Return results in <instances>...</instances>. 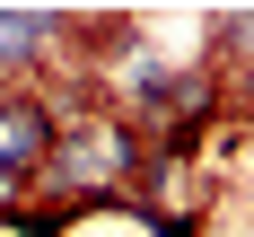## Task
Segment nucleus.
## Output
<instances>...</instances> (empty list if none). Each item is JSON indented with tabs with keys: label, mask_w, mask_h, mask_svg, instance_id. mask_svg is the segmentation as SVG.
<instances>
[{
	"label": "nucleus",
	"mask_w": 254,
	"mask_h": 237,
	"mask_svg": "<svg viewBox=\"0 0 254 237\" xmlns=\"http://www.w3.org/2000/svg\"><path fill=\"white\" fill-rule=\"evenodd\" d=\"M44 167H62L70 184H114V176H131V132L123 123H53Z\"/></svg>",
	"instance_id": "obj_1"
},
{
	"label": "nucleus",
	"mask_w": 254,
	"mask_h": 237,
	"mask_svg": "<svg viewBox=\"0 0 254 237\" xmlns=\"http://www.w3.org/2000/svg\"><path fill=\"white\" fill-rule=\"evenodd\" d=\"M9 202H18V184H9V176H0V211H9Z\"/></svg>",
	"instance_id": "obj_4"
},
{
	"label": "nucleus",
	"mask_w": 254,
	"mask_h": 237,
	"mask_svg": "<svg viewBox=\"0 0 254 237\" xmlns=\"http://www.w3.org/2000/svg\"><path fill=\"white\" fill-rule=\"evenodd\" d=\"M44 158H53V114L26 97V88H18V97H0V176L18 184V176H35Z\"/></svg>",
	"instance_id": "obj_2"
},
{
	"label": "nucleus",
	"mask_w": 254,
	"mask_h": 237,
	"mask_svg": "<svg viewBox=\"0 0 254 237\" xmlns=\"http://www.w3.org/2000/svg\"><path fill=\"white\" fill-rule=\"evenodd\" d=\"M53 35V9H0V62L18 71V62H35V44Z\"/></svg>",
	"instance_id": "obj_3"
}]
</instances>
